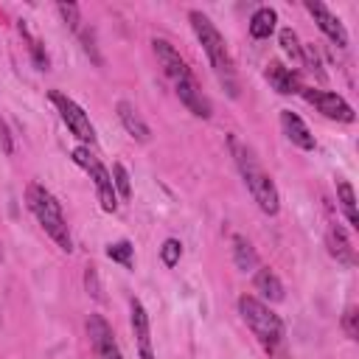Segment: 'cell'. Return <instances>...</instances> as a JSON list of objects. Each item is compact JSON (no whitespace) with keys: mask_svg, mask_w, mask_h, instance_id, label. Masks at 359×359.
Masks as SVG:
<instances>
[{"mask_svg":"<svg viewBox=\"0 0 359 359\" xmlns=\"http://www.w3.org/2000/svg\"><path fill=\"white\" fill-rule=\"evenodd\" d=\"M188 20H191L194 34L199 36V42H202V48H205V53H208V59H210V67H213L219 84L227 90L230 98H236V95H238V81H236V67H233L230 50H227V45H224V36L216 31V25H213L202 11H191Z\"/></svg>","mask_w":359,"mask_h":359,"instance_id":"cell-1","label":"cell"},{"mask_svg":"<svg viewBox=\"0 0 359 359\" xmlns=\"http://www.w3.org/2000/svg\"><path fill=\"white\" fill-rule=\"evenodd\" d=\"M230 151H233V157H236V165H238V171H241L244 182H247V188H250L252 199L258 202V208H261L266 216H275V213H278V208H280L278 188H275L272 177L261 168V163H258L255 151H252L250 146H244L236 135L230 137Z\"/></svg>","mask_w":359,"mask_h":359,"instance_id":"cell-2","label":"cell"},{"mask_svg":"<svg viewBox=\"0 0 359 359\" xmlns=\"http://www.w3.org/2000/svg\"><path fill=\"white\" fill-rule=\"evenodd\" d=\"M25 199H28V208L31 213L36 216V222L45 227V233L65 250L70 252L73 250V238H70V230H67V222H65V213H62V205L56 202V196L39 185V182H31L28 191H25Z\"/></svg>","mask_w":359,"mask_h":359,"instance_id":"cell-3","label":"cell"},{"mask_svg":"<svg viewBox=\"0 0 359 359\" xmlns=\"http://www.w3.org/2000/svg\"><path fill=\"white\" fill-rule=\"evenodd\" d=\"M238 311H241V320L255 334V339L264 345V351L275 353L280 348V342H283V323H280V317L266 303H261L258 297H250V294L238 297Z\"/></svg>","mask_w":359,"mask_h":359,"instance_id":"cell-4","label":"cell"},{"mask_svg":"<svg viewBox=\"0 0 359 359\" xmlns=\"http://www.w3.org/2000/svg\"><path fill=\"white\" fill-rule=\"evenodd\" d=\"M73 163H76V165H81V168L93 177L101 208H104L107 213H115V208H118V194H115V185H112V174L101 165V160H98V157H93V154H90V149L79 146V149H73Z\"/></svg>","mask_w":359,"mask_h":359,"instance_id":"cell-5","label":"cell"},{"mask_svg":"<svg viewBox=\"0 0 359 359\" xmlns=\"http://www.w3.org/2000/svg\"><path fill=\"white\" fill-rule=\"evenodd\" d=\"M50 101L56 104L62 121L67 123V129H70L79 140H84V143H95V129H93L90 118H87V112H84L73 98H67V95H62V93H50Z\"/></svg>","mask_w":359,"mask_h":359,"instance_id":"cell-6","label":"cell"},{"mask_svg":"<svg viewBox=\"0 0 359 359\" xmlns=\"http://www.w3.org/2000/svg\"><path fill=\"white\" fill-rule=\"evenodd\" d=\"M87 337H90V345L95 351V359H123L121 348L115 342V334H112L109 323L101 314H90L87 317Z\"/></svg>","mask_w":359,"mask_h":359,"instance_id":"cell-7","label":"cell"},{"mask_svg":"<svg viewBox=\"0 0 359 359\" xmlns=\"http://www.w3.org/2000/svg\"><path fill=\"white\" fill-rule=\"evenodd\" d=\"M151 45H154V56H157V62H160L163 73L174 81V87H177V84H182V81H188V79L194 76V73H191V67H188V62L180 56V50H177L171 42H165V39H154Z\"/></svg>","mask_w":359,"mask_h":359,"instance_id":"cell-8","label":"cell"},{"mask_svg":"<svg viewBox=\"0 0 359 359\" xmlns=\"http://www.w3.org/2000/svg\"><path fill=\"white\" fill-rule=\"evenodd\" d=\"M303 95H306V101L309 104H314L325 118H331V121H342V123H351L356 115H353V109H351V104L342 98V95H337V93H323V90H300Z\"/></svg>","mask_w":359,"mask_h":359,"instance_id":"cell-9","label":"cell"},{"mask_svg":"<svg viewBox=\"0 0 359 359\" xmlns=\"http://www.w3.org/2000/svg\"><path fill=\"white\" fill-rule=\"evenodd\" d=\"M306 11L314 17V22H317V28L337 45V48H348V31H345V25L339 22V17H334L323 3H317V0H306Z\"/></svg>","mask_w":359,"mask_h":359,"instance_id":"cell-10","label":"cell"},{"mask_svg":"<svg viewBox=\"0 0 359 359\" xmlns=\"http://www.w3.org/2000/svg\"><path fill=\"white\" fill-rule=\"evenodd\" d=\"M132 331H135V339H137V353L140 359H154V351H151V331H149V314L143 309L140 300H132Z\"/></svg>","mask_w":359,"mask_h":359,"instance_id":"cell-11","label":"cell"},{"mask_svg":"<svg viewBox=\"0 0 359 359\" xmlns=\"http://www.w3.org/2000/svg\"><path fill=\"white\" fill-rule=\"evenodd\" d=\"M177 90V95H180V101L196 115V118H210V101L202 95V90H199V81H196V76H191L188 81H182V84H177L174 87Z\"/></svg>","mask_w":359,"mask_h":359,"instance_id":"cell-12","label":"cell"},{"mask_svg":"<svg viewBox=\"0 0 359 359\" xmlns=\"http://www.w3.org/2000/svg\"><path fill=\"white\" fill-rule=\"evenodd\" d=\"M280 126H283L286 137H289L294 146H300V149H306V151L314 149V135L309 132V126L303 123V118H300L297 112L283 109V112H280Z\"/></svg>","mask_w":359,"mask_h":359,"instance_id":"cell-13","label":"cell"},{"mask_svg":"<svg viewBox=\"0 0 359 359\" xmlns=\"http://www.w3.org/2000/svg\"><path fill=\"white\" fill-rule=\"evenodd\" d=\"M118 118H121V123H123V129L137 140V143H149V137H151V129H149V123L140 118V112L129 104V101H118Z\"/></svg>","mask_w":359,"mask_h":359,"instance_id":"cell-14","label":"cell"},{"mask_svg":"<svg viewBox=\"0 0 359 359\" xmlns=\"http://www.w3.org/2000/svg\"><path fill=\"white\" fill-rule=\"evenodd\" d=\"M266 81L280 93V95H292V93H300V81H297V73H292L289 67H283L280 62H269L266 65Z\"/></svg>","mask_w":359,"mask_h":359,"instance_id":"cell-15","label":"cell"},{"mask_svg":"<svg viewBox=\"0 0 359 359\" xmlns=\"http://www.w3.org/2000/svg\"><path fill=\"white\" fill-rule=\"evenodd\" d=\"M328 252L339 264H345V266H353V261H356L353 247H351V241H348V236H345V230L339 224H331L328 227Z\"/></svg>","mask_w":359,"mask_h":359,"instance_id":"cell-16","label":"cell"},{"mask_svg":"<svg viewBox=\"0 0 359 359\" xmlns=\"http://www.w3.org/2000/svg\"><path fill=\"white\" fill-rule=\"evenodd\" d=\"M255 289H258L261 297L269 300V303H280V300H283V283H280V278H278L269 266H264V269L255 272Z\"/></svg>","mask_w":359,"mask_h":359,"instance_id":"cell-17","label":"cell"},{"mask_svg":"<svg viewBox=\"0 0 359 359\" xmlns=\"http://www.w3.org/2000/svg\"><path fill=\"white\" fill-rule=\"evenodd\" d=\"M233 264L241 269V272H252L258 266V255L252 250V244L244 238V236H233Z\"/></svg>","mask_w":359,"mask_h":359,"instance_id":"cell-18","label":"cell"},{"mask_svg":"<svg viewBox=\"0 0 359 359\" xmlns=\"http://www.w3.org/2000/svg\"><path fill=\"white\" fill-rule=\"evenodd\" d=\"M275 22H278L275 8L264 6V8H258V11L250 17V34H252L255 39H266V36L275 31Z\"/></svg>","mask_w":359,"mask_h":359,"instance_id":"cell-19","label":"cell"},{"mask_svg":"<svg viewBox=\"0 0 359 359\" xmlns=\"http://www.w3.org/2000/svg\"><path fill=\"white\" fill-rule=\"evenodd\" d=\"M337 194H339V202H342V210H345V216H348L351 227H359V213H356V196H353V188H351V182L339 180V182H337Z\"/></svg>","mask_w":359,"mask_h":359,"instance_id":"cell-20","label":"cell"},{"mask_svg":"<svg viewBox=\"0 0 359 359\" xmlns=\"http://www.w3.org/2000/svg\"><path fill=\"white\" fill-rule=\"evenodd\" d=\"M280 48H283V53L292 59V62H303V48H300V42H297V34L292 31V28H283L280 31Z\"/></svg>","mask_w":359,"mask_h":359,"instance_id":"cell-21","label":"cell"},{"mask_svg":"<svg viewBox=\"0 0 359 359\" xmlns=\"http://www.w3.org/2000/svg\"><path fill=\"white\" fill-rule=\"evenodd\" d=\"M112 185H115V194H121L123 199H129L132 196V185H129V171L121 165V163H115L112 165Z\"/></svg>","mask_w":359,"mask_h":359,"instance_id":"cell-22","label":"cell"},{"mask_svg":"<svg viewBox=\"0 0 359 359\" xmlns=\"http://www.w3.org/2000/svg\"><path fill=\"white\" fill-rule=\"evenodd\" d=\"M180 255H182V244L177 238H165L163 247H160V258L165 266H177L180 264Z\"/></svg>","mask_w":359,"mask_h":359,"instance_id":"cell-23","label":"cell"},{"mask_svg":"<svg viewBox=\"0 0 359 359\" xmlns=\"http://www.w3.org/2000/svg\"><path fill=\"white\" fill-rule=\"evenodd\" d=\"M107 255H109L112 261L123 264V266H132V244H129V241H115V244H109V247H107Z\"/></svg>","mask_w":359,"mask_h":359,"instance_id":"cell-24","label":"cell"},{"mask_svg":"<svg viewBox=\"0 0 359 359\" xmlns=\"http://www.w3.org/2000/svg\"><path fill=\"white\" fill-rule=\"evenodd\" d=\"M56 11H59V17H62L73 31H79V6H76V3H59Z\"/></svg>","mask_w":359,"mask_h":359,"instance_id":"cell-25","label":"cell"},{"mask_svg":"<svg viewBox=\"0 0 359 359\" xmlns=\"http://www.w3.org/2000/svg\"><path fill=\"white\" fill-rule=\"evenodd\" d=\"M84 283H87V292H90L95 300H101V297H104V294H101V280H98L95 266H87V272H84Z\"/></svg>","mask_w":359,"mask_h":359,"instance_id":"cell-26","label":"cell"},{"mask_svg":"<svg viewBox=\"0 0 359 359\" xmlns=\"http://www.w3.org/2000/svg\"><path fill=\"white\" fill-rule=\"evenodd\" d=\"M356 320H359V314H356V309L351 306V309L342 314V328H345V334H348L351 339L359 337V325H356Z\"/></svg>","mask_w":359,"mask_h":359,"instance_id":"cell-27","label":"cell"},{"mask_svg":"<svg viewBox=\"0 0 359 359\" xmlns=\"http://www.w3.org/2000/svg\"><path fill=\"white\" fill-rule=\"evenodd\" d=\"M0 149H3L6 154H14V137H11L8 123L3 121V115H0Z\"/></svg>","mask_w":359,"mask_h":359,"instance_id":"cell-28","label":"cell"},{"mask_svg":"<svg viewBox=\"0 0 359 359\" xmlns=\"http://www.w3.org/2000/svg\"><path fill=\"white\" fill-rule=\"evenodd\" d=\"M81 42H84L87 56H90L95 65H101V56H98V50H95V42H93V34H90V31H84V34H81Z\"/></svg>","mask_w":359,"mask_h":359,"instance_id":"cell-29","label":"cell"},{"mask_svg":"<svg viewBox=\"0 0 359 359\" xmlns=\"http://www.w3.org/2000/svg\"><path fill=\"white\" fill-rule=\"evenodd\" d=\"M31 53H34V62L39 70H48V53L42 50V42H31Z\"/></svg>","mask_w":359,"mask_h":359,"instance_id":"cell-30","label":"cell"}]
</instances>
